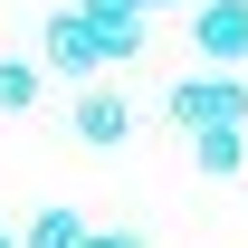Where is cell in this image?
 <instances>
[{
	"label": "cell",
	"instance_id": "cell-3",
	"mask_svg": "<svg viewBox=\"0 0 248 248\" xmlns=\"http://www.w3.org/2000/svg\"><path fill=\"white\" fill-rule=\"evenodd\" d=\"M191 48L210 58V77H229L248 58V0H201L191 10Z\"/></svg>",
	"mask_w": 248,
	"mask_h": 248
},
{
	"label": "cell",
	"instance_id": "cell-10",
	"mask_svg": "<svg viewBox=\"0 0 248 248\" xmlns=\"http://www.w3.org/2000/svg\"><path fill=\"white\" fill-rule=\"evenodd\" d=\"M143 10H201V0H143Z\"/></svg>",
	"mask_w": 248,
	"mask_h": 248
},
{
	"label": "cell",
	"instance_id": "cell-8",
	"mask_svg": "<svg viewBox=\"0 0 248 248\" xmlns=\"http://www.w3.org/2000/svg\"><path fill=\"white\" fill-rule=\"evenodd\" d=\"M191 162H201L210 182H229V172L248 162V134H201V143H191Z\"/></svg>",
	"mask_w": 248,
	"mask_h": 248
},
{
	"label": "cell",
	"instance_id": "cell-2",
	"mask_svg": "<svg viewBox=\"0 0 248 248\" xmlns=\"http://www.w3.org/2000/svg\"><path fill=\"white\" fill-rule=\"evenodd\" d=\"M48 67H58V77H77V86H105V38H95V19L86 10H77V0H67V10H48Z\"/></svg>",
	"mask_w": 248,
	"mask_h": 248
},
{
	"label": "cell",
	"instance_id": "cell-7",
	"mask_svg": "<svg viewBox=\"0 0 248 248\" xmlns=\"http://www.w3.org/2000/svg\"><path fill=\"white\" fill-rule=\"evenodd\" d=\"M38 86H48V77H38V58H0V115H29Z\"/></svg>",
	"mask_w": 248,
	"mask_h": 248
},
{
	"label": "cell",
	"instance_id": "cell-9",
	"mask_svg": "<svg viewBox=\"0 0 248 248\" xmlns=\"http://www.w3.org/2000/svg\"><path fill=\"white\" fill-rule=\"evenodd\" d=\"M95 248H143V239H134V229H95Z\"/></svg>",
	"mask_w": 248,
	"mask_h": 248
},
{
	"label": "cell",
	"instance_id": "cell-1",
	"mask_svg": "<svg viewBox=\"0 0 248 248\" xmlns=\"http://www.w3.org/2000/svg\"><path fill=\"white\" fill-rule=\"evenodd\" d=\"M162 105H172V124H182L191 143L201 134H248V86L239 77H182Z\"/></svg>",
	"mask_w": 248,
	"mask_h": 248
},
{
	"label": "cell",
	"instance_id": "cell-5",
	"mask_svg": "<svg viewBox=\"0 0 248 248\" xmlns=\"http://www.w3.org/2000/svg\"><path fill=\"white\" fill-rule=\"evenodd\" d=\"M77 10H86L95 19V38H105V58H143V29H153V10H143V0H77Z\"/></svg>",
	"mask_w": 248,
	"mask_h": 248
},
{
	"label": "cell",
	"instance_id": "cell-6",
	"mask_svg": "<svg viewBox=\"0 0 248 248\" xmlns=\"http://www.w3.org/2000/svg\"><path fill=\"white\" fill-rule=\"evenodd\" d=\"M19 248H95V229H86V210H67V201H48V210H29Z\"/></svg>",
	"mask_w": 248,
	"mask_h": 248
},
{
	"label": "cell",
	"instance_id": "cell-4",
	"mask_svg": "<svg viewBox=\"0 0 248 248\" xmlns=\"http://www.w3.org/2000/svg\"><path fill=\"white\" fill-rule=\"evenodd\" d=\"M67 124H77V143H95V153H115L124 134H134V95H124L115 77H105V86H77Z\"/></svg>",
	"mask_w": 248,
	"mask_h": 248
}]
</instances>
